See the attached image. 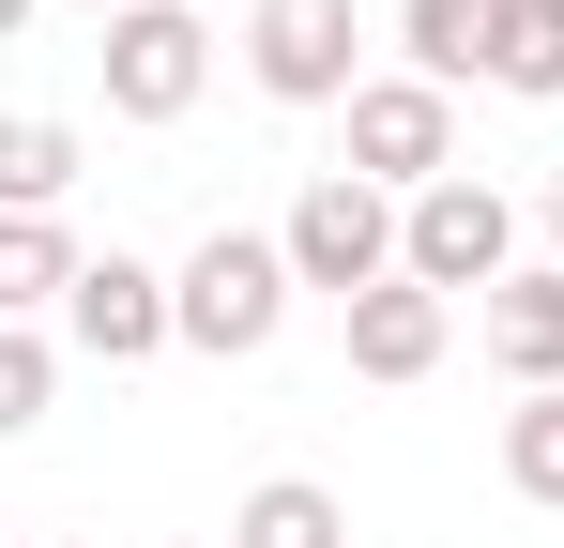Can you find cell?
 Segmentation results:
<instances>
[{
  "instance_id": "15",
  "label": "cell",
  "mask_w": 564,
  "mask_h": 548,
  "mask_svg": "<svg viewBox=\"0 0 564 548\" xmlns=\"http://www.w3.org/2000/svg\"><path fill=\"white\" fill-rule=\"evenodd\" d=\"M503 487L564 518V396H519V412H503Z\"/></svg>"
},
{
  "instance_id": "19",
  "label": "cell",
  "mask_w": 564,
  "mask_h": 548,
  "mask_svg": "<svg viewBox=\"0 0 564 548\" xmlns=\"http://www.w3.org/2000/svg\"><path fill=\"white\" fill-rule=\"evenodd\" d=\"M550 260H564V183H550Z\"/></svg>"
},
{
  "instance_id": "17",
  "label": "cell",
  "mask_w": 564,
  "mask_h": 548,
  "mask_svg": "<svg viewBox=\"0 0 564 548\" xmlns=\"http://www.w3.org/2000/svg\"><path fill=\"white\" fill-rule=\"evenodd\" d=\"M31 15H46V0H0V46H15V31H31Z\"/></svg>"
},
{
  "instance_id": "3",
  "label": "cell",
  "mask_w": 564,
  "mask_h": 548,
  "mask_svg": "<svg viewBox=\"0 0 564 548\" xmlns=\"http://www.w3.org/2000/svg\"><path fill=\"white\" fill-rule=\"evenodd\" d=\"M275 244H290V289L367 305V289H397V198H381V183H351V168H321V183L275 213Z\"/></svg>"
},
{
  "instance_id": "1",
  "label": "cell",
  "mask_w": 564,
  "mask_h": 548,
  "mask_svg": "<svg viewBox=\"0 0 564 548\" xmlns=\"http://www.w3.org/2000/svg\"><path fill=\"white\" fill-rule=\"evenodd\" d=\"M169 336L214 365H260L290 336V244L275 229H198V260L169 274Z\"/></svg>"
},
{
  "instance_id": "9",
  "label": "cell",
  "mask_w": 564,
  "mask_h": 548,
  "mask_svg": "<svg viewBox=\"0 0 564 548\" xmlns=\"http://www.w3.org/2000/svg\"><path fill=\"white\" fill-rule=\"evenodd\" d=\"M336 320H351V365H367V381H427V365L458 351V305H443V289H412V274L367 289V305H336Z\"/></svg>"
},
{
  "instance_id": "20",
  "label": "cell",
  "mask_w": 564,
  "mask_h": 548,
  "mask_svg": "<svg viewBox=\"0 0 564 548\" xmlns=\"http://www.w3.org/2000/svg\"><path fill=\"white\" fill-rule=\"evenodd\" d=\"M184 548H229V534H184Z\"/></svg>"
},
{
  "instance_id": "18",
  "label": "cell",
  "mask_w": 564,
  "mask_h": 548,
  "mask_svg": "<svg viewBox=\"0 0 564 548\" xmlns=\"http://www.w3.org/2000/svg\"><path fill=\"white\" fill-rule=\"evenodd\" d=\"M77 15H93V31H107V15H138V0H77Z\"/></svg>"
},
{
  "instance_id": "7",
  "label": "cell",
  "mask_w": 564,
  "mask_h": 548,
  "mask_svg": "<svg viewBox=\"0 0 564 548\" xmlns=\"http://www.w3.org/2000/svg\"><path fill=\"white\" fill-rule=\"evenodd\" d=\"M62 351H93V365H153V351H184L169 336V274L153 260H77V289H62Z\"/></svg>"
},
{
  "instance_id": "2",
  "label": "cell",
  "mask_w": 564,
  "mask_h": 548,
  "mask_svg": "<svg viewBox=\"0 0 564 548\" xmlns=\"http://www.w3.org/2000/svg\"><path fill=\"white\" fill-rule=\"evenodd\" d=\"M397 274H412V289H443V305H488V289H503V274H519V198H503V183H473V168H443L427 183V198H397Z\"/></svg>"
},
{
  "instance_id": "12",
  "label": "cell",
  "mask_w": 564,
  "mask_h": 548,
  "mask_svg": "<svg viewBox=\"0 0 564 548\" xmlns=\"http://www.w3.org/2000/svg\"><path fill=\"white\" fill-rule=\"evenodd\" d=\"M62 198H77V122L0 107V213H62Z\"/></svg>"
},
{
  "instance_id": "10",
  "label": "cell",
  "mask_w": 564,
  "mask_h": 548,
  "mask_svg": "<svg viewBox=\"0 0 564 548\" xmlns=\"http://www.w3.org/2000/svg\"><path fill=\"white\" fill-rule=\"evenodd\" d=\"M62 289H77V229H62V213H0V320L46 336Z\"/></svg>"
},
{
  "instance_id": "14",
  "label": "cell",
  "mask_w": 564,
  "mask_h": 548,
  "mask_svg": "<svg viewBox=\"0 0 564 548\" xmlns=\"http://www.w3.org/2000/svg\"><path fill=\"white\" fill-rule=\"evenodd\" d=\"M488 91L564 107V0H503V31H488Z\"/></svg>"
},
{
  "instance_id": "11",
  "label": "cell",
  "mask_w": 564,
  "mask_h": 548,
  "mask_svg": "<svg viewBox=\"0 0 564 548\" xmlns=\"http://www.w3.org/2000/svg\"><path fill=\"white\" fill-rule=\"evenodd\" d=\"M229 548H351V503H336L321 472H260V487L229 503Z\"/></svg>"
},
{
  "instance_id": "16",
  "label": "cell",
  "mask_w": 564,
  "mask_h": 548,
  "mask_svg": "<svg viewBox=\"0 0 564 548\" xmlns=\"http://www.w3.org/2000/svg\"><path fill=\"white\" fill-rule=\"evenodd\" d=\"M46 396H62V351L0 320V442H31V427H46Z\"/></svg>"
},
{
  "instance_id": "4",
  "label": "cell",
  "mask_w": 564,
  "mask_h": 548,
  "mask_svg": "<svg viewBox=\"0 0 564 548\" xmlns=\"http://www.w3.org/2000/svg\"><path fill=\"white\" fill-rule=\"evenodd\" d=\"M245 77L275 107H351L367 91V15L351 0H260L245 15Z\"/></svg>"
},
{
  "instance_id": "13",
  "label": "cell",
  "mask_w": 564,
  "mask_h": 548,
  "mask_svg": "<svg viewBox=\"0 0 564 548\" xmlns=\"http://www.w3.org/2000/svg\"><path fill=\"white\" fill-rule=\"evenodd\" d=\"M488 31H503V0H397V46H412V77H427V91L488 77Z\"/></svg>"
},
{
  "instance_id": "5",
  "label": "cell",
  "mask_w": 564,
  "mask_h": 548,
  "mask_svg": "<svg viewBox=\"0 0 564 548\" xmlns=\"http://www.w3.org/2000/svg\"><path fill=\"white\" fill-rule=\"evenodd\" d=\"M93 77H107V122H184L198 91H214V31H198L184 0H138V15H107Z\"/></svg>"
},
{
  "instance_id": "8",
  "label": "cell",
  "mask_w": 564,
  "mask_h": 548,
  "mask_svg": "<svg viewBox=\"0 0 564 548\" xmlns=\"http://www.w3.org/2000/svg\"><path fill=\"white\" fill-rule=\"evenodd\" d=\"M473 336H488V365H503L519 396H564V260H519L473 305Z\"/></svg>"
},
{
  "instance_id": "6",
  "label": "cell",
  "mask_w": 564,
  "mask_h": 548,
  "mask_svg": "<svg viewBox=\"0 0 564 548\" xmlns=\"http://www.w3.org/2000/svg\"><path fill=\"white\" fill-rule=\"evenodd\" d=\"M336 122H351V183H381V198H427V183L458 168V91H427L412 62H397V77H367Z\"/></svg>"
}]
</instances>
